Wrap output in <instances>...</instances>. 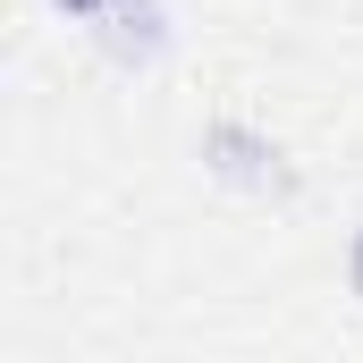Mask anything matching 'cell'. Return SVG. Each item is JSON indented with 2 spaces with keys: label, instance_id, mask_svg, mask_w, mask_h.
I'll return each instance as SVG.
<instances>
[{
  "label": "cell",
  "instance_id": "6da1fadb",
  "mask_svg": "<svg viewBox=\"0 0 363 363\" xmlns=\"http://www.w3.org/2000/svg\"><path fill=\"white\" fill-rule=\"evenodd\" d=\"M194 161H203V178H220L228 194H262V203H287L296 194L287 144H279L271 127H254V118H203Z\"/></svg>",
  "mask_w": 363,
  "mask_h": 363
},
{
  "label": "cell",
  "instance_id": "7a4b0ae2",
  "mask_svg": "<svg viewBox=\"0 0 363 363\" xmlns=\"http://www.w3.org/2000/svg\"><path fill=\"white\" fill-rule=\"evenodd\" d=\"M93 51L110 60V68H127V77H144V68H161L169 60V43H178V26H169V9L161 0H118V9H101L85 26Z\"/></svg>",
  "mask_w": 363,
  "mask_h": 363
},
{
  "label": "cell",
  "instance_id": "3957f363",
  "mask_svg": "<svg viewBox=\"0 0 363 363\" xmlns=\"http://www.w3.org/2000/svg\"><path fill=\"white\" fill-rule=\"evenodd\" d=\"M347 296L363 304V220H355V237H347Z\"/></svg>",
  "mask_w": 363,
  "mask_h": 363
},
{
  "label": "cell",
  "instance_id": "277c9868",
  "mask_svg": "<svg viewBox=\"0 0 363 363\" xmlns=\"http://www.w3.org/2000/svg\"><path fill=\"white\" fill-rule=\"evenodd\" d=\"M51 9H60V17H77V26H93V17H101V9H118V0H51Z\"/></svg>",
  "mask_w": 363,
  "mask_h": 363
}]
</instances>
